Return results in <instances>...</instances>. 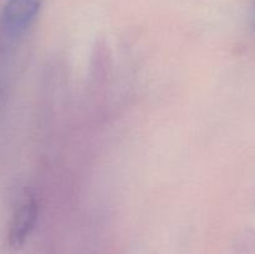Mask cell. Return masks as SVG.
<instances>
[{
	"mask_svg": "<svg viewBox=\"0 0 255 254\" xmlns=\"http://www.w3.org/2000/svg\"><path fill=\"white\" fill-rule=\"evenodd\" d=\"M41 7V0H7L0 15V31L15 39L24 34Z\"/></svg>",
	"mask_w": 255,
	"mask_h": 254,
	"instance_id": "obj_1",
	"label": "cell"
},
{
	"mask_svg": "<svg viewBox=\"0 0 255 254\" xmlns=\"http://www.w3.org/2000/svg\"><path fill=\"white\" fill-rule=\"evenodd\" d=\"M39 208L34 197H25L12 214L7 241L12 248H20L26 242L37 222Z\"/></svg>",
	"mask_w": 255,
	"mask_h": 254,
	"instance_id": "obj_2",
	"label": "cell"
},
{
	"mask_svg": "<svg viewBox=\"0 0 255 254\" xmlns=\"http://www.w3.org/2000/svg\"><path fill=\"white\" fill-rule=\"evenodd\" d=\"M254 22H255V9H254Z\"/></svg>",
	"mask_w": 255,
	"mask_h": 254,
	"instance_id": "obj_3",
	"label": "cell"
}]
</instances>
